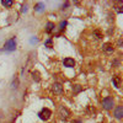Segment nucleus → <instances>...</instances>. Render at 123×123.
Instances as JSON below:
<instances>
[{
  "label": "nucleus",
  "instance_id": "obj_9",
  "mask_svg": "<svg viewBox=\"0 0 123 123\" xmlns=\"http://www.w3.org/2000/svg\"><path fill=\"white\" fill-rule=\"evenodd\" d=\"M102 49L105 50V52H108V53H111V52H113V44L112 43H104L102 44Z\"/></svg>",
  "mask_w": 123,
  "mask_h": 123
},
{
  "label": "nucleus",
  "instance_id": "obj_17",
  "mask_svg": "<svg viewBox=\"0 0 123 123\" xmlns=\"http://www.w3.org/2000/svg\"><path fill=\"white\" fill-rule=\"evenodd\" d=\"M50 43H52V39H50V38H49V39H48V41H47V42H46V44H47V46H48V48H49V47H50Z\"/></svg>",
  "mask_w": 123,
  "mask_h": 123
},
{
  "label": "nucleus",
  "instance_id": "obj_18",
  "mask_svg": "<svg viewBox=\"0 0 123 123\" xmlns=\"http://www.w3.org/2000/svg\"><path fill=\"white\" fill-rule=\"evenodd\" d=\"M73 123H83V122H81V119H75Z\"/></svg>",
  "mask_w": 123,
  "mask_h": 123
},
{
  "label": "nucleus",
  "instance_id": "obj_2",
  "mask_svg": "<svg viewBox=\"0 0 123 123\" xmlns=\"http://www.w3.org/2000/svg\"><path fill=\"white\" fill-rule=\"evenodd\" d=\"M38 117L42 121H48L50 117H52V111H50L49 108H47V107H44L38 112Z\"/></svg>",
  "mask_w": 123,
  "mask_h": 123
},
{
  "label": "nucleus",
  "instance_id": "obj_8",
  "mask_svg": "<svg viewBox=\"0 0 123 123\" xmlns=\"http://www.w3.org/2000/svg\"><path fill=\"white\" fill-rule=\"evenodd\" d=\"M121 81H122V79H121L119 75H115L113 78H112V83H113V86L117 87V89L121 86Z\"/></svg>",
  "mask_w": 123,
  "mask_h": 123
},
{
  "label": "nucleus",
  "instance_id": "obj_6",
  "mask_svg": "<svg viewBox=\"0 0 123 123\" xmlns=\"http://www.w3.org/2000/svg\"><path fill=\"white\" fill-rule=\"evenodd\" d=\"M63 64H64V67H67V68H73L74 65H75V60L73 59V58H65L64 60H63Z\"/></svg>",
  "mask_w": 123,
  "mask_h": 123
},
{
  "label": "nucleus",
  "instance_id": "obj_3",
  "mask_svg": "<svg viewBox=\"0 0 123 123\" xmlns=\"http://www.w3.org/2000/svg\"><path fill=\"white\" fill-rule=\"evenodd\" d=\"M101 105H102V107H104L105 110H111V108H113L115 101H113V98H112V97L108 96V97H105L104 100H102Z\"/></svg>",
  "mask_w": 123,
  "mask_h": 123
},
{
  "label": "nucleus",
  "instance_id": "obj_12",
  "mask_svg": "<svg viewBox=\"0 0 123 123\" xmlns=\"http://www.w3.org/2000/svg\"><path fill=\"white\" fill-rule=\"evenodd\" d=\"M32 78H33V80L36 81V83H39V81H41L39 74L37 73V71H32Z\"/></svg>",
  "mask_w": 123,
  "mask_h": 123
},
{
  "label": "nucleus",
  "instance_id": "obj_10",
  "mask_svg": "<svg viewBox=\"0 0 123 123\" xmlns=\"http://www.w3.org/2000/svg\"><path fill=\"white\" fill-rule=\"evenodd\" d=\"M54 24L53 22H47V25H46V32L47 33H50V32H52V31L54 30Z\"/></svg>",
  "mask_w": 123,
  "mask_h": 123
},
{
  "label": "nucleus",
  "instance_id": "obj_4",
  "mask_svg": "<svg viewBox=\"0 0 123 123\" xmlns=\"http://www.w3.org/2000/svg\"><path fill=\"white\" fill-rule=\"evenodd\" d=\"M15 48H16V41H15V38H11V39H9L7 42L4 44V49L5 50H15Z\"/></svg>",
  "mask_w": 123,
  "mask_h": 123
},
{
  "label": "nucleus",
  "instance_id": "obj_14",
  "mask_svg": "<svg viewBox=\"0 0 123 123\" xmlns=\"http://www.w3.org/2000/svg\"><path fill=\"white\" fill-rule=\"evenodd\" d=\"M43 4L42 3H38L37 5H36V10H37V11H42V10H43Z\"/></svg>",
  "mask_w": 123,
  "mask_h": 123
},
{
  "label": "nucleus",
  "instance_id": "obj_5",
  "mask_svg": "<svg viewBox=\"0 0 123 123\" xmlns=\"http://www.w3.org/2000/svg\"><path fill=\"white\" fill-rule=\"evenodd\" d=\"M52 91L54 92V94H62V92H63V86H62V84H59V83H54L52 85Z\"/></svg>",
  "mask_w": 123,
  "mask_h": 123
},
{
  "label": "nucleus",
  "instance_id": "obj_1",
  "mask_svg": "<svg viewBox=\"0 0 123 123\" xmlns=\"http://www.w3.org/2000/svg\"><path fill=\"white\" fill-rule=\"evenodd\" d=\"M58 116L60 119H63V121H67L70 116V111L65 107V106H59L58 108Z\"/></svg>",
  "mask_w": 123,
  "mask_h": 123
},
{
  "label": "nucleus",
  "instance_id": "obj_11",
  "mask_svg": "<svg viewBox=\"0 0 123 123\" xmlns=\"http://www.w3.org/2000/svg\"><path fill=\"white\" fill-rule=\"evenodd\" d=\"M1 4H3L5 7H10V6H12L14 1H12V0H4V1H1Z\"/></svg>",
  "mask_w": 123,
  "mask_h": 123
},
{
  "label": "nucleus",
  "instance_id": "obj_13",
  "mask_svg": "<svg viewBox=\"0 0 123 123\" xmlns=\"http://www.w3.org/2000/svg\"><path fill=\"white\" fill-rule=\"evenodd\" d=\"M83 90V87H81L80 85H74V87H73V91H74V94H79V92Z\"/></svg>",
  "mask_w": 123,
  "mask_h": 123
},
{
  "label": "nucleus",
  "instance_id": "obj_19",
  "mask_svg": "<svg viewBox=\"0 0 123 123\" xmlns=\"http://www.w3.org/2000/svg\"><path fill=\"white\" fill-rule=\"evenodd\" d=\"M26 10H27V6L26 5H22V11H26Z\"/></svg>",
  "mask_w": 123,
  "mask_h": 123
},
{
  "label": "nucleus",
  "instance_id": "obj_7",
  "mask_svg": "<svg viewBox=\"0 0 123 123\" xmlns=\"http://www.w3.org/2000/svg\"><path fill=\"white\" fill-rule=\"evenodd\" d=\"M115 117H116V119H122V117H123V107L122 106H117L115 108Z\"/></svg>",
  "mask_w": 123,
  "mask_h": 123
},
{
  "label": "nucleus",
  "instance_id": "obj_20",
  "mask_svg": "<svg viewBox=\"0 0 123 123\" xmlns=\"http://www.w3.org/2000/svg\"><path fill=\"white\" fill-rule=\"evenodd\" d=\"M118 46H119V47L122 46V39H119V41H118Z\"/></svg>",
  "mask_w": 123,
  "mask_h": 123
},
{
  "label": "nucleus",
  "instance_id": "obj_15",
  "mask_svg": "<svg viewBox=\"0 0 123 123\" xmlns=\"http://www.w3.org/2000/svg\"><path fill=\"white\" fill-rule=\"evenodd\" d=\"M65 26H67V21H62L60 22V31H63Z\"/></svg>",
  "mask_w": 123,
  "mask_h": 123
},
{
  "label": "nucleus",
  "instance_id": "obj_16",
  "mask_svg": "<svg viewBox=\"0 0 123 123\" xmlns=\"http://www.w3.org/2000/svg\"><path fill=\"white\" fill-rule=\"evenodd\" d=\"M95 35H96V39H100L102 36H101V33L98 32V31H96V32H95Z\"/></svg>",
  "mask_w": 123,
  "mask_h": 123
}]
</instances>
